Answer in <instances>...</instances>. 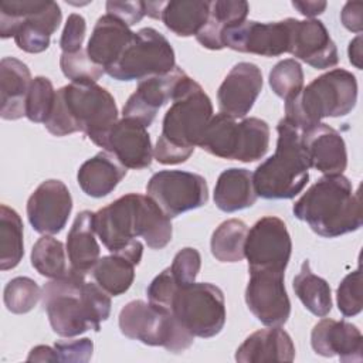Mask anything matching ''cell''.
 <instances>
[{
	"label": "cell",
	"instance_id": "1",
	"mask_svg": "<svg viewBox=\"0 0 363 363\" xmlns=\"http://www.w3.org/2000/svg\"><path fill=\"white\" fill-rule=\"evenodd\" d=\"M98 238L112 254H122L136 265L143 255L142 237L152 250H162L173 235L170 217L147 194L128 193L94 213Z\"/></svg>",
	"mask_w": 363,
	"mask_h": 363
},
{
	"label": "cell",
	"instance_id": "2",
	"mask_svg": "<svg viewBox=\"0 0 363 363\" xmlns=\"http://www.w3.org/2000/svg\"><path fill=\"white\" fill-rule=\"evenodd\" d=\"M41 303L51 329L61 337H75L88 330L99 332L111 315V296L86 275L69 272L43 286Z\"/></svg>",
	"mask_w": 363,
	"mask_h": 363
},
{
	"label": "cell",
	"instance_id": "3",
	"mask_svg": "<svg viewBox=\"0 0 363 363\" xmlns=\"http://www.w3.org/2000/svg\"><path fill=\"white\" fill-rule=\"evenodd\" d=\"M213 104L201 85L187 74L180 79L172 105L162 122V133L153 147L160 164L186 162L199 146L213 118Z\"/></svg>",
	"mask_w": 363,
	"mask_h": 363
},
{
	"label": "cell",
	"instance_id": "4",
	"mask_svg": "<svg viewBox=\"0 0 363 363\" xmlns=\"http://www.w3.org/2000/svg\"><path fill=\"white\" fill-rule=\"evenodd\" d=\"M118 106L111 92L98 84H68L57 89L45 129L54 136L84 132L104 147L118 119Z\"/></svg>",
	"mask_w": 363,
	"mask_h": 363
},
{
	"label": "cell",
	"instance_id": "5",
	"mask_svg": "<svg viewBox=\"0 0 363 363\" xmlns=\"http://www.w3.org/2000/svg\"><path fill=\"white\" fill-rule=\"evenodd\" d=\"M294 216L325 238L340 237L362 227V201L343 174H325L292 206Z\"/></svg>",
	"mask_w": 363,
	"mask_h": 363
},
{
	"label": "cell",
	"instance_id": "6",
	"mask_svg": "<svg viewBox=\"0 0 363 363\" xmlns=\"http://www.w3.org/2000/svg\"><path fill=\"white\" fill-rule=\"evenodd\" d=\"M275 153L265 159L252 173L258 197L288 200L299 194L309 180V157L302 145V130L286 118L277 125Z\"/></svg>",
	"mask_w": 363,
	"mask_h": 363
},
{
	"label": "cell",
	"instance_id": "7",
	"mask_svg": "<svg viewBox=\"0 0 363 363\" xmlns=\"http://www.w3.org/2000/svg\"><path fill=\"white\" fill-rule=\"evenodd\" d=\"M356 102V77L347 69L335 68L312 79L295 98L286 101L285 118L305 130L325 118L349 115Z\"/></svg>",
	"mask_w": 363,
	"mask_h": 363
},
{
	"label": "cell",
	"instance_id": "8",
	"mask_svg": "<svg viewBox=\"0 0 363 363\" xmlns=\"http://www.w3.org/2000/svg\"><path fill=\"white\" fill-rule=\"evenodd\" d=\"M269 135L268 123L259 118L237 122L228 115L217 113L206 128L199 147L221 159L250 163L265 156Z\"/></svg>",
	"mask_w": 363,
	"mask_h": 363
},
{
	"label": "cell",
	"instance_id": "9",
	"mask_svg": "<svg viewBox=\"0 0 363 363\" xmlns=\"http://www.w3.org/2000/svg\"><path fill=\"white\" fill-rule=\"evenodd\" d=\"M62 13L55 1L3 0L0 1V37H14L16 45L30 54L50 47L51 34L57 31Z\"/></svg>",
	"mask_w": 363,
	"mask_h": 363
},
{
	"label": "cell",
	"instance_id": "10",
	"mask_svg": "<svg viewBox=\"0 0 363 363\" xmlns=\"http://www.w3.org/2000/svg\"><path fill=\"white\" fill-rule=\"evenodd\" d=\"M121 333L147 346H162L170 353L189 349L194 336L174 318L172 311L149 301L135 299L119 312Z\"/></svg>",
	"mask_w": 363,
	"mask_h": 363
},
{
	"label": "cell",
	"instance_id": "11",
	"mask_svg": "<svg viewBox=\"0 0 363 363\" xmlns=\"http://www.w3.org/2000/svg\"><path fill=\"white\" fill-rule=\"evenodd\" d=\"M169 309L194 337H214L225 325L224 294L210 282H193L179 286Z\"/></svg>",
	"mask_w": 363,
	"mask_h": 363
},
{
	"label": "cell",
	"instance_id": "12",
	"mask_svg": "<svg viewBox=\"0 0 363 363\" xmlns=\"http://www.w3.org/2000/svg\"><path fill=\"white\" fill-rule=\"evenodd\" d=\"M174 67V50L169 40L157 30L143 27L133 34L122 55L105 72L116 81H142L164 75Z\"/></svg>",
	"mask_w": 363,
	"mask_h": 363
},
{
	"label": "cell",
	"instance_id": "13",
	"mask_svg": "<svg viewBox=\"0 0 363 363\" xmlns=\"http://www.w3.org/2000/svg\"><path fill=\"white\" fill-rule=\"evenodd\" d=\"M146 193L170 218L200 208L208 201L206 179L186 170H160L155 173L146 184Z\"/></svg>",
	"mask_w": 363,
	"mask_h": 363
},
{
	"label": "cell",
	"instance_id": "14",
	"mask_svg": "<svg viewBox=\"0 0 363 363\" xmlns=\"http://www.w3.org/2000/svg\"><path fill=\"white\" fill-rule=\"evenodd\" d=\"M292 252L286 224L275 216L259 218L247 234L244 257L248 269H274L285 272Z\"/></svg>",
	"mask_w": 363,
	"mask_h": 363
},
{
	"label": "cell",
	"instance_id": "15",
	"mask_svg": "<svg viewBox=\"0 0 363 363\" xmlns=\"http://www.w3.org/2000/svg\"><path fill=\"white\" fill-rule=\"evenodd\" d=\"M245 303L250 312L265 326H282L291 315V301L285 289V272L274 269H248Z\"/></svg>",
	"mask_w": 363,
	"mask_h": 363
},
{
	"label": "cell",
	"instance_id": "16",
	"mask_svg": "<svg viewBox=\"0 0 363 363\" xmlns=\"http://www.w3.org/2000/svg\"><path fill=\"white\" fill-rule=\"evenodd\" d=\"M221 41L224 48L228 47L238 52L279 57L289 52L291 17L272 23L245 20L225 28Z\"/></svg>",
	"mask_w": 363,
	"mask_h": 363
},
{
	"label": "cell",
	"instance_id": "17",
	"mask_svg": "<svg viewBox=\"0 0 363 363\" xmlns=\"http://www.w3.org/2000/svg\"><path fill=\"white\" fill-rule=\"evenodd\" d=\"M72 211V197L64 182L44 180L27 200V218L33 230L43 235L58 234Z\"/></svg>",
	"mask_w": 363,
	"mask_h": 363
},
{
	"label": "cell",
	"instance_id": "18",
	"mask_svg": "<svg viewBox=\"0 0 363 363\" xmlns=\"http://www.w3.org/2000/svg\"><path fill=\"white\" fill-rule=\"evenodd\" d=\"M262 85V72L258 65L247 61L235 64L217 91L220 113L234 119L245 118L261 94Z\"/></svg>",
	"mask_w": 363,
	"mask_h": 363
},
{
	"label": "cell",
	"instance_id": "19",
	"mask_svg": "<svg viewBox=\"0 0 363 363\" xmlns=\"http://www.w3.org/2000/svg\"><path fill=\"white\" fill-rule=\"evenodd\" d=\"M289 54L316 69L337 65V47L320 20H296L291 17Z\"/></svg>",
	"mask_w": 363,
	"mask_h": 363
},
{
	"label": "cell",
	"instance_id": "20",
	"mask_svg": "<svg viewBox=\"0 0 363 363\" xmlns=\"http://www.w3.org/2000/svg\"><path fill=\"white\" fill-rule=\"evenodd\" d=\"M311 346L323 357L337 356L343 363L363 360V336L359 328L346 320L320 319L311 332Z\"/></svg>",
	"mask_w": 363,
	"mask_h": 363
},
{
	"label": "cell",
	"instance_id": "21",
	"mask_svg": "<svg viewBox=\"0 0 363 363\" xmlns=\"http://www.w3.org/2000/svg\"><path fill=\"white\" fill-rule=\"evenodd\" d=\"M186 72L174 67L173 71L164 75H156L139 81L135 92L128 98L122 108L123 118H133L142 122L146 128L152 125L157 111L172 101L177 84Z\"/></svg>",
	"mask_w": 363,
	"mask_h": 363
},
{
	"label": "cell",
	"instance_id": "22",
	"mask_svg": "<svg viewBox=\"0 0 363 363\" xmlns=\"http://www.w3.org/2000/svg\"><path fill=\"white\" fill-rule=\"evenodd\" d=\"M104 149L112 153L126 169L142 170L152 164L153 146L147 128L133 119H119L111 129Z\"/></svg>",
	"mask_w": 363,
	"mask_h": 363
},
{
	"label": "cell",
	"instance_id": "23",
	"mask_svg": "<svg viewBox=\"0 0 363 363\" xmlns=\"http://www.w3.org/2000/svg\"><path fill=\"white\" fill-rule=\"evenodd\" d=\"M302 145L311 167L323 174H343L347 166V150L342 135L325 122L302 130Z\"/></svg>",
	"mask_w": 363,
	"mask_h": 363
},
{
	"label": "cell",
	"instance_id": "24",
	"mask_svg": "<svg viewBox=\"0 0 363 363\" xmlns=\"http://www.w3.org/2000/svg\"><path fill=\"white\" fill-rule=\"evenodd\" d=\"M294 359L295 345L281 326H269L251 333L235 350V360L240 363L292 362Z\"/></svg>",
	"mask_w": 363,
	"mask_h": 363
},
{
	"label": "cell",
	"instance_id": "25",
	"mask_svg": "<svg viewBox=\"0 0 363 363\" xmlns=\"http://www.w3.org/2000/svg\"><path fill=\"white\" fill-rule=\"evenodd\" d=\"M133 34L128 24L111 14H104L94 26L86 52L95 64L106 69L118 61Z\"/></svg>",
	"mask_w": 363,
	"mask_h": 363
},
{
	"label": "cell",
	"instance_id": "26",
	"mask_svg": "<svg viewBox=\"0 0 363 363\" xmlns=\"http://www.w3.org/2000/svg\"><path fill=\"white\" fill-rule=\"evenodd\" d=\"M30 68L14 57L0 61V116L16 121L26 116V99L31 84Z\"/></svg>",
	"mask_w": 363,
	"mask_h": 363
},
{
	"label": "cell",
	"instance_id": "27",
	"mask_svg": "<svg viewBox=\"0 0 363 363\" xmlns=\"http://www.w3.org/2000/svg\"><path fill=\"white\" fill-rule=\"evenodd\" d=\"M126 172V167L112 153L104 150L79 166L77 182L86 196L101 199L116 189Z\"/></svg>",
	"mask_w": 363,
	"mask_h": 363
},
{
	"label": "cell",
	"instance_id": "28",
	"mask_svg": "<svg viewBox=\"0 0 363 363\" xmlns=\"http://www.w3.org/2000/svg\"><path fill=\"white\" fill-rule=\"evenodd\" d=\"M95 234L94 213L89 210L79 211L68 231L65 244L69 268L72 271L86 275L101 258V248Z\"/></svg>",
	"mask_w": 363,
	"mask_h": 363
},
{
	"label": "cell",
	"instance_id": "29",
	"mask_svg": "<svg viewBox=\"0 0 363 363\" xmlns=\"http://www.w3.org/2000/svg\"><path fill=\"white\" fill-rule=\"evenodd\" d=\"M257 193L252 172L242 167H230L220 173L214 186V203L224 213H234L255 204Z\"/></svg>",
	"mask_w": 363,
	"mask_h": 363
},
{
	"label": "cell",
	"instance_id": "30",
	"mask_svg": "<svg viewBox=\"0 0 363 363\" xmlns=\"http://www.w3.org/2000/svg\"><path fill=\"white\" fill-rule=\"evenodd\" d=\"M250 6L244 0L210 1V14L206 26L196 35L199 44L207 50H223V33L225 28L247 20Z\"/></svg>",
	"mask_w": 363,
	"mask_h": 363
},
{
	"label": "cell",
	"instance_id": "31",
	"mask_svg": "<svg viewBox=\"0 0 363 363\" xmlns=\"http://www.w3.org/2000/svg\"><path fill=\"white\" fill-rule=\"evenodd\" d=\"M210 14L207 0H172L166 1L160 20L179 37L197 35L206 26Z\"/></svg>",
	"mask_w": 363,
	"mask_h": 363
},
{
	"label": "cell",
	"instance_id": "32",
	"mask_svg": "<svg viewBox=\"0 0 363 363\" xmlns=\"http://www.w3.org/2000/svg\"><path fill=\"white\" fill-rule=\"evenodd\" d=\"M295 295L302 305L315 316L323 318L332 311V291L326 279L311 269L309 259H305L299 272L292 281Z\"/></svg>",
	"mask_w": 363,
	"mask_h": 363
},
{
	"label": "cell",
	"instance_id": "33",
	"mask_svg": "<svg viewBox=\"0 0 363 363\" xmlns=\"http://www.w3.org/2000/svg\"><path fill=\"white\" fill-rule=\"evenodd\" d=\"M136 264L122 254H111L101 257L91 274L95 282L111 296L125 294L135 279Z\"/></svg>",
	"mask_w": 363,
	"mask_h": 363
},
{
	"label": "cell",
	"instance_id": "34",
	"mask_svg": "<svg viewBox=\"0 0 363 363\" xmlns=\"http://www.w3.org/2000/svg\"><path fill=\"white\" fill-rule=\"evenodd\" d=\"M23 221L7 204L0 206V269L16 268L24 255Z\"/></svg>",
	"mask_w": 363,
	"mask_h": 363
},
{
	"label": "cell",
	"instance_id": "35",
	"mask_svg": "<svg viewBox=\"0 0 363 363\" xmlns=\"http://www.w3.org/2000/svg\"><path fill=\"white\" fill-rule=\"evenodd\" d=\"M248 225L238 218L223 221L211 234L210 248L213 257L220 262H240L244 257V247Z\"/></svg>",
	"mask_w": 363,
	"mask_h": 363
},
{
	"label": "cell",
	"instance_id": "36",
	"mask_svg": "<svg viewBox=\"0 0 363 363\" xmlns=\"http://www.w3.org/2000/svg\"><path fill=\"white\" fill-rule=\"evenodd\" d=\"M31 265L45 278H61L69 272L67 248L60 240L45 234L31 248Z\"/></svg>",
	"mask_w": 363,
	"mask_h": 363
},
{
	"label": "cell",
	"instance_id": "37",
	"mask_svg": "<svg viewBox=\"0 0 363 363\" xmlns=\"http://www.w3.org/2000/svg\"><path fill=\"white\" fill-rule=\"evenodd\" d=\"M41 294L43 288H40L34 279L28 277H16L4 286V306L9 312L16 315L27 313L35 308L41 299Z\"/></svg>",
	"mask_w": 363,
	"mask_h": 363
},
{
	"label": "cell",
	"instance_id": "38",
	"mask_svg": "<svg viewBox=\"0 0 363 363\" xmlns=\"http://www.w3.org/2000/svg\"><path fill=\"white\" fill-rule=\"evenodd\" d=\"M274 94L285 102L295 98L303 88V71L295 58H285L277 62L268 75Z\"/></svg>",
	"mask_w": 363,
	"mask_h": 363
},
{
	"label": "cell",
	"instance_id": "39",
	"mask_svg": "<svg viewBox=\"0 0 363 363\" xmlns=\"http://www.w3.org/2000/svg\"><path fill=\"white\" fill-rule=\"evenodd\" d=\"M55 92L47 77H34L26 99V118L34 123H45L54 106Z\"/></svg>",
	"mask_w": 363,
	"mask_h": 363
},
{
	"label": "cell",
	"instance_id": "40",
	"mask_svg": "<svg viewBox=\"0 0 363 363\" xmlns=\"http://www.w3.org/2000/svg\"><path fill=\"white\" fill-rule=\"evenodd\" d=\"M60 67L72 84H96L105 74V69L95 64L84 48L75 52H61Z\"/></svg>",
	"mask_w": 363,
	"mask_h": 363
},
{
	"label": "cell",
	"instance_id": "41",
	"mask_svg": "<svg viewBox=\"0 0 363 363\" xmlns=\"http://www.w3.org/2000/svg\"><path fill=\"white\" fill-rule=\"evenodd\" d=\"M336 302L339 312L352 318L362 312V274L360 268L349 272L339 284L336 289Z\"/></svg>",
	"mask_w": 363,
	"mask_h": 363
},
{
	"label": "cell",
	"instance_id": "42",
	"mask_svg": "<svg viewBox=\"0 0 363 363\" xmlns=\"http://www.w3.org/2000/svg\"><path fill=\"white\" fill-rule=\"evenodd\" d=\"M179 286H186L196 282L201 268V255L193 247H184L176 252L172 265L169 267Z\"/></svg>",
	"mask_w": 363,
	"mask_h": 363
},
{
	"label": "cell",
	"instance_id": "43",
	"mask_svg": "<svg viewBox=\"0 0 363 363\" xmlns=\"http://www.w3.org/2000/svg\"><path fill=\"white\" fill-rule=\"evenodd\" d=\"M58 362L86 363L92 357L94 343L88 337L60 339L54 343Z\"/></svg>",
	"mask_w": 363,
	"mask_h": 363
},
{
	"label": "cell",
	"instance_id": "44",
	"mask_svg": "<svg viewBox=\"0 0 363 363\" xmlns=\"http://www.w3.org/2000/svg\"><path fill=\"white\" fill-rule=\"evenodd\" d=\"M179 288V285L176 284L170 268H164L159 275H156L152 282L149 284L147 289H146V295H147V301L153 305L162 306L169 309L170 306V301L176 292V289ZM170 311V309H169Z\"/></svg>",
	"mask_w": 363,
	"mask_h": 363
},
{
	"label": "cell",
	"instance_id": "45",
	"mask_svg": "<svg viewBox=\"0 0 363 363\" xmlns=\"http://www.w3.org/2000/svg\"><path fill=\"white\" fill-rule=\"evenodd\" d=\"M86 33V21L81 14L72 13L68 16L61 38L60 48L62 52H75L82 48Z\"/></svg>",
	"mask_w": 363,
	"mask_h": 363
},
{
	"label": "cell",
	"instance_id": "46",
	"mask_svg": "<svg viewBox=\"0 0 363 363\" xmlns=\"http://www.w3.org/2000/svg\"><path fill=\"white\" fill-rule=\"evenodd\" d=\"M106 14H111L129 27L139 23L146 16L145 1H113L109 0L105 4Z\"/></svg>",
	"mask_w": 363,
	"mask_h": 363
},
{
	"label": "cell",
	"instance_id": "47",
	"mask_svg": "<svg viewBox=\"0 0 363 363\" xmlns=\"http://www.w3.org/2000/svg\"><path fill=\"white\" fill-rule=\"evenodd\" d=\"M363 3L362 1H347L340 11V21L349 31L360 33L363 30Z\"/></svg>",
	"mask_w": 363,
	"mask_h": 363
},
{
	"label": "cell",
	"instance_id": "48",
	"mask_svg": "<svg viewBox=\"0 0 363 363\" xmlns=\"http://www.w3.org/2000/svg\"><path fill=\"white\" fill-rule=\"evenodd\" d=\"M292 6L305 17L313 18L322 14L328 6L326 1H292Z\"/></svg>",
	"mask_w": 363,
	"mask_h": 363
},
{
	"label": "cell",
	"instance_id": "49",
	"mask_svg": "<svg viewBox=\"0 0 363 363\" xmlns=\"http://www.w3.org/2000/svg\"><path fill=\"white\" fill-rule=\"evenodd\" d=\"M27 362H58V357L54 346L50 347L45 345H38L30 350Z\"/></svg>",
	"mask_w": 363,
	"mask_h": 363
},
{
	"label": "cell",
	"instance_id": "50",
	"mask_svg": "<svg viewBox=\"0 0 363 363\" xmlns=\"http://www.w3.org/2000/svg\"><path fill=\"white\" fill-rule=\"evenodd\" d=\"M347 55L352 65H354L357 69H362V35L357 34L347 47Z\"/></svg>",
	"mask_w": 363,
	"mask_h": 363
}]
</instances>
